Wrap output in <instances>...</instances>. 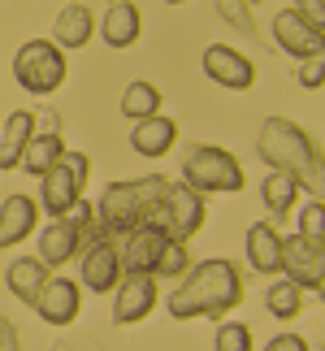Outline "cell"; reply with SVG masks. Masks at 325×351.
I'll return each mask as SVG.
<instances>
[{
  "mask_svg": "<svg viewBox=\"0 0 325 351\" xmlns=\"http://www.w3.org/2000/svg\"><path fill=\"white\" fill-rule=\"evenodd\" d=\"M321 5H325V0H321Z\"/></svg>",
  "mask_w": 325,
  "mask_h": 351,
  "instance_id": "38",
  "label": "cell"
},
{
  "mask_svg": "<svg viewBox=\"0 0 325 351\" xmlns=\"http://www.w3.org/2000/svg\"><path fill=\"white\" fill-rule=\"evenodd\" d=\"M48 278H52V274H48V265L39 261V256H18V261L9 265V274H5L9 291L18 295L22 304H31V308H35V300H39V291H44Z\"/></svg>",
  "mask_w": 325,
  "mask_h": 351,
  "instance_id": "19",
  "label": "cell"
},
{
  "mask_svg": "<svg viewBox=\"0 0 325 351\" xmlns=\"http://www.w3.org/2000/svg\"><path fill=\"white\" fill-rule=\"evenodd\" d=\"M83 282L87 291L96 295H108V287H117L121 282V265H117V247L108 234H96L91 239V247L83 252Z\"/></svg>",
  "mask_w": 325,
  "mask_h": 351,
  "instance_id": "13",
  "label": "cell"
},
{
  "mask_svg": "<svg viewBox=\"0 0 325 351\" xmlns=\"http://www.w3.org/2000/svg\"><path fill=\"white\" fill-rule=\"evenodd\" d=\"M0 351H18V334H13V326L5 317H0Z\"/></svg>",
  "mask_w": 325,
  "mask_h": 351,
  "instance_id": "33",
  "label": "cell"
},
{
  "mask_svg": "<svg viewBox=\"0 0 325 351\" xmlns=\"http://www.w3.org/2000/svg\"><path fill=\"white\" fill-rule=\"evenodd\" d=\"M243 182H248L243 165L226 147L200 143L182 160V186H191L195 195H234V191H243Z\"/></svg>",
  "mask_w": 325,
  "mask_h": 351,
  "instance_id": "4",
  "label": "cell"
},
{
  "mask_svg": "<svg viewBox=\"0 0 325 351\" xmlns=\"http://www.w3.org/2000/svg\"><path fill=\"white\" fill-rule=\"evenodd\" d=\"M248 265L256 274H282V234L274 230V221H256L248 230Z\"/></svg>",
  "mask_w": 325,
  "mask_h": 351,
  "instance_id": "16",
  "label": "cell"
},
{
  "mask_svg": "<svg viewBox=\"0 0 325 351\" xmlns=\"http://www.w3.org/2000/svg\"><path fill=\"white\" fill-rule=\"evenodd\" d=\"M248 0H217V13H221L226 22H234L239 31H248V35H256V22H252V13L243 9Z\"/></svg>",
  "mask_w": 325,
  "mask_h": 351,
  "instance_id": "28",
  "label": "cell"
},
{
  "mask_svg": "<svg viewBox=\"0 0 325 351\" xmlns=\"http://www.w3.org/2000/svg\"><path fill=\"white\" fill-rule=\"evenodd\" d=\"M117 243V265H121V274H143V278H156V269L160 261H165V252H169V243H178V239H169L165 230H156V226H139V230H126V234H113Z\"/></svg>",
  "mask_w": 325,
  "mask_h": 351,
  "instance_id": "7",
  "label": "cell"
},
{
  "mask_svg": "<svg viewBox=\"0 0 325 351\" xmlns=\"http://www.w3.org/2000/svg\"><path fill=\"white\" fill-rule=\"evenodd\" d=\"M165 5H186V0H165Z\"/></svg>",
  "mask_w": 325,
  "mask_h": 351,
  "instance_id": "34",
  "label": "cell"
},
{
  "mask_svg": "<svg viewBox=\"0 0 325 351\" xmlns=\"http://www.w3.org/2000/svg\"><path fill=\"white\" fill-rule=\"evenodd\" d=\"M31 134H35V117H31V113H26V109L9 113L5 134H0V169H18L26 143H31Z\"/></svg>",
  "mask_w": 325,
  "mask_h": 351,
  "instance_id": "22",
  "label": "cell"
},
{
  "mask_svg": "<svg viewBox=\"0 0 325 351\" xmlns=\"http://www.w3.org/2000/svg\"><path fill=\"white\" fill-rule=\"evenodd\" d=\"M156 109H160V91L152 83H143V78L121 91V113H126V117L143 121V117H156Z\"/></svg>",
  "mask_w": 325,
  "mask_h": 351,
  "instance_id": "24",
  "label": "cell"
},
{
  "mask_svg": "<svg viewBox=\"0 0 325 351\" xmlns=\"http://www.w3.org/2000/svg\"><path fill=\"white\" fill-rule=\"evenodd\" d=\"M295 195H300V186H295V178H287V173H269L265 186H261V199L274 217H287L295 208Z\"/></svg>",
  "mask_w": 325,
  "mask_h": 351,
  "instance_id": "23",
  "label": "cell"
},
{
  "mask_svg": "<svg viewBox=\"0 0 325 351\" xmlns=\"http://www.w3.org/2000/svg\"><path fill=\"white\" fill-rule=\"evenodd\" d=\"M87 169H91V160L83 152H65L57 165L39 178V204H44V213H52V221H57V217H70V208L83 199Z\"/></svg>",
  "mask_w": 325,
  "mask_h": 351,
  "instance_id": "6",
  "label": "cell"
},
{
  "mask_svg": "<svg viewBox=\"0 0 325 351\" xmlns=\"http://www.w3.org/2000/svg\"><path fill=\"white\" fill-rule=\"evenodd\" d=\"M173 139H178V121L165 117V113H156V117H143V121H134V134H130V147L139 156H165Z\"/></svg>",
  "mask_w": 325,
  "mask_h": 351,
  "instance_id": "17",
  "label": "cell"
},
{
  "mask_svg": "<svg viewBox=\"0 0 325 351\" xmlns=\"http://www.w3.org/2000/svg\"><path fill=\"white\" fill-rule=\"evenodd\" d=\"M321 243H325V239H321Z\"/></svg>",
  "mask_w": 325,
  "mask_h": 351,
  "instance_id": "39",
  "label": "cell"
},
{
  "mask_svg": "<svg viewBox=\"0 0 325 351\" xmlns=\"http://www.w3.org/2000/svg\"><path fill=\"white\" fill-rule=\"evenodd\" d=\"M65 152H70V147H65L61 134H57V130H44V134H31V143H26V152H22L18 165L31 173V178H44V173L57 165Z\"/></svg>",
  "mask_w": 325,
  "mask_h": 351,
  "instance_id": "20",
  "label": "cell"
},
{
  "mask_svg": "<svg viewBox=\"0 0 325 351\" xmlns=\"http://www.w3.org/2000/svg\"><path fill=\"white\" fill-rule=\"evenodd\" d=\"M321 83H325V52L300 61V87H304V91H317Z\"/></svg>",
  "mask_w": 325,
  "mask_h": 351,
  "instance_id": "29",
  "label": "cell"
},
{
  "mask_svg": "<svg viewBox=\"0 0 325 351\" xmlns=\"http://www.w3.org/2000/svg\"><path fill=\"white\" fill-rule=\"evenodd\" d=\"M83 308V295H78V282L74 278H48L44 291L35 300V313L48 321V326H70Z\"/></svg>",
  "mask_w": 325,
  "mask_h": 351,
  "instance_id": "11",
  "label": "cell"
},
{
  "mask_svg": "<svg viewBox=\"0 0 325 351\" xmlns=\"http://www.w3.org/2000/svg\"><path fill=\"white\" fill-rule=\"evenodd\" d=\"M300 234L304 239H325V199H308L300 208Z\"/></svg>",
  "mask_w": 325,
  "mask_h": 351,
  "instance_id": "26",
  "label": "cell"
},
{
  "mask_svg": "<svg viewBox=\"0 0 325 351\" xmlns=\"http://www.w3.org/2000/svg\"><path fill=\"white\" fill-rule=\"evenodd\" d=\"M274 39H278L282 52H291V57H300V61L325 52V31H317L300 9H282L278 13L274 18Z\"/></svg>",
  "mask_w": 325,
  "mask_h": 351,
  "instance_id": "9",
  "label": "cell"
},
{
  "mask_svg": "<svg viewBox=\"0 0 325 351\" xmlns=\"http://www.w3.org/2000/svg\"><path fill=\"white\" fill-rule=\"evenodd\" d=\"M243 304V274L234 261H213L186 269L182 287L169 295V317L173 321H195V317H226Z\"/></svg>",
  "mask_w": 325,
  "mask_h": 351,
  "instance_id": "3",
  "label": "cell"
},
{
  "mask_svg": "<svg viewBox=\"0 0 325 351\" xmlns=\"http://www.w3.org/2000/svg\"><path fill=\"white\" fill-rule=\"evenodd\" d=\"M91 9L87 5H65L57 13V26H52V44H57L61 52L65 48H83L87 39H91Z\"/></svg>",
  "mask_w": 325,
  "mask_h": 351,
  "instance_id": "21",
  "label": "cell"
},
{
  "mask_svg": "<svg viewBox=\"0 0 325 351\" xmlns=\"http://www.w3.org/2000/svg\"><path fill=\"white\" fill-rule=\"evenodd\" d=\"M83 247V230L70 221V217H57L48 226L44 234H39V261H44L48 269H57L65 261H74V252Z\"/></svg>",
  "mask_w": 325,
  "mask_h": 351,
  "instance_id": "15",
  "label": "cell"
},
{
  "mask_svg": "<svg viewBox=\"0 0 325 351\" xmlns=\"http://www.w3.org/2000/svg\"><path fill=\"white\" fill-rule=\"evenodd\" d=\"M13 74H18V83L31 96H52L70 70H65V52L52 39H26L18 48V57H13Z\"/></svg>",
  "mask_w": 325,
  "mask_h": 351,
  "instance_id": "5",
  "label": "cell"
},
{
  "mask_svg": "<svg viewBox=\"0 0 325 351\" xmlns=\"http://www.w3.org/2000/svg\"><path fill=\"white\" fill-rule=\"evenodd\" d=\"M204 195H195L191 186L169 182L152 173V178H130V182H108L100 195V234H126L139 226H156L169 239L186 243L200 226H204Z\"/></svg>",
  "mask_w": 325,
  "mask_h": 351,
  "instance_id": "1",
  "label": "cell"
},
{
  "mask_svg": "<svg viewBox=\"0 0 325 351\" xmlns=\"http://www.w3.org/2000/svg\"><path fill=\"white\" fill-rule=\"evenodd\" d=\"M182 274H186V247H182V243H169V252H165V261H160L156 278H182Z\"/></svg>",
  "mask_w": 325,
  "mask_h": 351,
  "instance_id": "30",
  "label": "cell"
},
{
  "mask_svg": "<svg viewBox=\"0 0 325 351\" xmlns=\"http://www.w3.org/2000/svg\"><path fill=\"white\" fill-rule=\"evenodd\" d=\"M256 152L265 156V165L274 173L295 178V186L308 191V199H325V156L313 143V134L295 126L291 117H265Z\"/></svg>",
  "mask_w": 325,
  "mask_h": 351,
  "instance_id": "2",
  "label": "cell"
},
{
  "mask_svg": "<svg viewBox=\"0 0 325 351\" xmlns=\"http://www.w3.org/2000/svg\"><path fill=\"white\" fill-rule=\"evenodd\" d=\"M282 274L300 291H317L325 282V243L304 239V234H287L282 239Z\"/></svg>",
  "mask_w": 325,
  "mask_h": 351,
  "instance_id": "8",
  "label": "cell"
},
{
  "mask_svg": "<svg viewBox=\"0 0 325 351\" xmlns=\"http://www.w3.org/2000/svg\"><path fill=\"white\" fill-rule=\"evenodd\" d=\"M317 291H321V300H325V282H321V287H317Z\"/></svg>",
  "mask_w": 325,
  "mask_h": 351,
  "instance_id": "35",
  "label": "cell"
},
{
  "mask_svg": "<svg viewBox=\"0 0 325 351\" xmlns=\"http://www.w3.org/2000/svg\"><path fill=\"white\" fill-rule=\"evenodd\" d=\"M39 226V204L31 195H9L0 204V247H18L22 239H31Z\"/></svg>",
  "mask_w": 325,
  "mask_h": 351,
  "instance_id": "14",
  "label": "cell"
},
{
  "mask_svg": "<svg viewBox=\"0 0 325 351\" xmlns=\"http://www.w3.org/2000/svg\"><path fill=\"white\" fill-rule=\"evenodd\" d=\"M100 31H104V44H108V48H130L134 39H139V31H143V13H139V5H130V0H117V5H108Z\"/></svg>",
  "mask_w": 325,
  "mask_h": 351,
  "instance_id": "18",
  "label": "cell"
},
{
  "mask_svg": "<svg viewBox=\"0 0 325 351\" xmlns=\"http://www.w3.org/2000/svg\"><path fill=\"white\" fill-rule=\"evenodd\" d=\"M248 5H256V0H248Z\"/></svg>",
  "mask_w": 325,
  "mask_h": 351,
  "instance_id": "36",
  "label": "cell"
},
{
  "mask_svg": "<svg viewBox=\"0 0 325 351\" xmlns=\"http://www.w3.org/2000/svg\"><path fill=\"white\" fill-rule=\"evenodd\" d=\"M204 74L213 78L217 87H230V91H248V87L256 83L252 61L243 57V52L226 48V44H213V48L204 52Z\"/></svg>",
  "mask_w": 325,
  "mask_h": 351,
  "instance_id": "12",
  "label": "cell"
},
{
  "mask_svg": "<svg viewBox=\"0 0 325 351\" xmlns=\"http://www.w3.org/2000/svg\"><path fill=\"white\" fill-rule=\"evenodd\" d=\"M156 308V278L143 274H121L117 300H113V326H134Z\"/></svg>",
  "mask_w": 325,
  "mask_h": 351,
  "instance_id": "10",
  "label": "cell"
},
{
  "mask_svg": "<svg viewBox=\"0 0 325 351\" xmlns=\"http://www.w3.org/2000/svg\"><path fill=\"white\" fill-rule=\"evenodd\" d=\"M265 304H269V313L274 317H300V287L295 282H274L269 287V295H265Z\"/></svg>",
  "mask_w": 325,
  "mask_h": 351,
  "instance_id": "25",
  "label": "cell"
},
{
  "mask_svg": "<svg viewBox=\"0 0 325 351\" xmlns=\"http://www.w3.org/2000/svg\"><path fill=\"white\" fill-rule=\"evenodd\" d=\"M217 351H252V330L243 321H226L217 330Z\"/></svg>",
  "mask_w": 325,
  "mask_h": 351,
  "instance_id": "27",
  "label": "cell"
},
{
  "mask_svg": "<svg viewBox=\"0 0 325 351\" xmlns=\"http://www.w3.org/2000/svg\"><path fill=\"white\" fill-rule=\"evenodd\" d=\"M265 351H313V347H308V339H300V334H278Z\"/></svg>",
  "mask_w": 325,
  "mask_h": 351,
  "instance_id": "31",
  "label": "cell"
},
{
  "mask_svg": "<svg viewBox=\"0 0 325 351\" xmlns=\"http://www.w3.org/2000/svg\"><path fill=\"white\" fill-rule=\"evenodd\" d=\"M113 5H117V0H113Z\"/></svg>",
  "mask_w": 325,
  "mask_h": 351,
  "instance_id": "37",
  "label": "cell"
},
{
  "mask_svg": "<svg viewBox=\"0 0 325 351\" xmlns=\"http://www.w3.org/2000/svg\"><path fill=\"white\" fill-rule=\"evenodd\" d=\"M70 213H74V217H70V221L78 226V230H87V221H91V213H96V208H91V204H87V199H78V204H74Z\"/></svg>",
  "mask_w": 325,
  "mask_h": 351,
  "instance_id": "32",
  "label": "cell"
}]
</instances>
